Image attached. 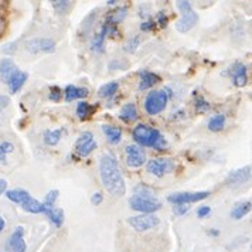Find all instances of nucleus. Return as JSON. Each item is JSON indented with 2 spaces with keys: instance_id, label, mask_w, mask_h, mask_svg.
Masks as SVG:
<instances>
[{
  "instance_id": "6",
  "label": "nucleus",
  "mask_w": 252,
  "mask_h": 252,
  "mask_svg": "<svg viewBox=\"0 0 252 252\" xmlns=\"http://www.w3.org/2000/svg\"><path fill=\"white\" fill-rule=\"evenodd\" d=\"M127 222H129L130 227H133L139 232H145V231L156 228L160 221L153 214H140V216H136V217L127 218Z\"/></svg>"
},
{
  "instance_id": "34",
  "label": "nucleus",
  "mask_w": 252,
  "mask_h": 252,
  "mask_svg": "<svg viewBox=\"0 0 252 252\" xmlns=\"http://www.w3.org/2000/svg\"><path fill=\"white\" fill-rule=\"evenodd\" d=\"M53 7L58 13H65L68 12V9L71 7V1H68V0H57V1H53Z\"/></svg>"
},
{
  "instance_id": "1",
  "label": "nucleus",
  "mask_w": 252,
  "mask_h": 252,
  "mask_svg": "<svg viewBox=\"0 0 252 252\" xmlns=\"http://www.w3.org/2000/svg\"><path fill=\"white\" fill-rule=\"evenodd\" d=\"M99 174L103 187L109 194L122 197L126 193V184L119 169L118 159L114 155H103L99 159Z\"/></svg>"
},
{
  "instance_id": "44",
  "label": "nucleus",
  "mask_w": 252,
  "mask_h": 252,
  "mask_svg": "<svg viewBox=\"0 0 252 252\" xmlns=\"http://www.w3.org/2000/svg\"><path fill=\"white\" fill-rule=\"evenodd\" d=\"M9 103H10L9 96H6V95H0V108H6Z\"/></svg>"
},
{
  "instance_id": "12",
  "label": "nucleus",
  "mask_w": 252,
  "mask_h": 252,
  "mask_svg": "<svg viewBox=\"0 0 252 252\" xmlns=\"http://www.w3.org/2000/svg\"><path fill=\"white\" fill-rule=\"evenodd\" d=\"M182 14H183L182 19L176 23V30L179 33H187V32H190L194 27L195 24L198 23V14L193 9L186 10Z\"/></svg>"
},
{
  "instance_id": "38",
  "label": "nucleus",
  "mask_w": 252,
  "mask_h": 252,
  "mask_svg": "<svg viewBox=\"0 0 252 252\" xmlns=\"http://www.w3.org/2000/svg\"><path fill=\"white\" fill-rule=\"evenodd\" d=\"M167 23H169L167 16H166L163 12L159 13V14H158V17H156V24H159L161 29H164V27H167Z\"/></svg>"
},
{
  "instance_id": "2",
  "label": "nucleus",
  "mask_w": 252,
  "mask_h": 252,
  "mask_svg": "<svg viewBox=\"0 0 252 252\" xmlns=\"http://www.w3.org/2000/svg\"><path fill=\"white\" fill-rule=\"evenodd\" d=\"M133 140L138 143V146H146V148H153L156 150H164L167 146V140L163 138L160 132L155 127L139 124L133 127L132 130Z\"/></svg>"
},
{
  "instance_id": "11",
  "label": "nucleus",
  "mask_w": 252,
  "mask_h": 252,
  "mask_svg": "<svg viewBox=\"0 0 252 252\" xmlns=\"http://www.w3.org/2000/svg\"><path fill=\"white\" fill-rule=\"evenodd\" d=\"M95 149H96V142L94 139V133L82 132L75 142V152L84 158V156H88Z\"/></svg>"
},
{
  "instance_id": "46",
  "label": "nucleus",
  "mask_w": 252,
  "mask_h": 252,
  "mask_svg": "<svg viewBox=\"0 0 252 252\" xmlns=\"http://www.w3.org/2000/svg\"><path fill=\"white\" fill-rule=\"evenodd\" d=\"M4 227H6V221H4V218L0 217V232L4 229Z\"/></svg>"
},
{
  "instance_id": "4",
  "label": "nucleus",
  "mask_w": 252,
  "mask_h": 252,
  "mask_svg": "<svg viewBox=\"0 0 252 252\" xmlns=\"http://www.w3.org/2000/svg\"><path fill=\"white\" fill-rule=\"evenodd\" d=\"M170 95L169 90H159V91H152L145 99V109L149 115H158L166 108L167 101Z\"/></svg>"
},
{
  "instance_id": "49",
  "label": "nucleus",
  "mask_w": 252,
  "mask_h": 252,
  "mask_svg": "<svg viewBox=\"0 0 252 252\" xmlns=\"http://www.w3.org/2000/svg\"><path fill=\"white\" fill-rule=\"evenodd\" d=\"M1 121H3V114H1V111H0V124H1Z\"/></svg>"
},
{
  "instance_id": "22",
  "label": "nucleus",
  "mask_w": 252,
  "mask_h": 252,
  "mask_svg": "<svg viewBox=\"0 0 252 252\" xmlns=\"http://www.w3.org/2000/svg\"><path fill=\"white\" fill-rule=\"evenodd\" d=\"M250 211H251V201L250 200L241 201V203L234 206L232 211H231V217L234 220H241V218L245 217Z\"/></svg>"
},
{
  "instance_id": "3",
  "label": "nucleus",
  "mask_w": 252,
  "mask_h": 252,
  "mask_svg": "<svg viewBox=\"0 0 252 252\" xmlns=\"http://www.w3.org/2000/svg\"><path fill=\"white\" fill-rule=\"evenodd\" d=\"M129 206L132 210L139 211L142 214H152L161 208V203L153 195L135 194L129 198Z\"/></svg>"
},
{
  "instance_id": "17",
  "label": "nucleus",
  "mask_w": 252,
  "mask_h": 252,
  "mask_svg": "<svg viewBox=\"0 0 252 252\" xmlns=\"http://www.w3.org/2000/svg\"><path fill=\"white\" fill-rule=\"evenodd\" d=\"M90 95V90L88 88H82V87H75V85H68L65 88V101L71 102L74 99H80V98H85Z\"/></svg>"
},
{
  "instance_id": "30",
  "label": "nucleus",
  "mask_w": 252,
  "mask_h": 252,
  "mask_svg": "<svg viewBox=\"0 0 252 252\" xmlns=\"http://www.w3.org/2000/svg\"><path fill=\"white\" fill-rule=\"evenodd\" d=\"M126 16H127V9H126V7H121V9L115 10L112 14H109V17H108V20H106V22L116 26L118 23L124 22Z\"/></svg>"
},
{
  "instance_id": "37",
  "label": "nucleus",
  "mask_w": 252,
  "mask_h": 252,
  "mask_svg": "<svg viewBox=\"0 0 252 252\" xmlns=\"http://www.w3.org/2000/svg\"><path fill=\"white\" fill-rule=\"evenodd\" d=\"M189 211V204H176L174 208H173V213L176 214V216H184L186 213Z\"/></svg>"
},
{
  "instance_id": "29",
  "label": "nucleus",
  "mask_w": 252,
  "mask_h": 252,
  "mask_svg": "<svg viewBox=\"0 0 252 252\" xmlns=\"http://www.w3.org/2000/svg\"><path fill=\"white\" fill-rule=\"evenodd\" d=\"M24 211H27V213H32V214H38V213H41V203L38 201V200H35L33 197H30L27 201H24L23 204Z\"/></svg>"
},
{
  "instance_id": "32",
  "label": "nucleus",
  "mask_w": 252,
  "mask_h": 252,
  "mask_svg": "<svg viewBox=\"0 0 252 252\" xmlns=\"http://www.w3.org/2000/svg\"><path fill=\"white\" fill-rule=\"evenodd\" d=\"M13 150H14V145L12 142H1L0 143V161L6 163V156L12 153Z\"/></svg>"
},
{
  "instance_id": "41",
  "label": "nucleus",
  "mask_w": 252,
  "mask_h": 252,
  "mask_svg": "<svg viewBox=\"0 0 252 252\" xmlns=\"http://www.w3.org/2000/svg\"><path fill=\"white\" fill-rule=\"evenodd\" d=\"M177 9L183 13L186 12V10L193 9V7H191V3H190V1H187V0H180V1H177Z\"/></svg>"
},
{
  "instance_id": "23",
  "label": "nucleus",
  "mask_w": 252,
  "mask_h": 252,
  "mask_svg": "<svg viewBox=\"0 0 252 252\" xmlns=\"http://www.w3.org/2000/svg\"><path fill=\"white\" fill-rule=\"evenodd\" d=\"M63 129H54V130H50V129H47L44 130V142H46V145L48 146H56L58 145V142L61 140V136H63Z\"/></svg>"
},
{
  "instance_id": "42",
  "label": "nucleus",
  "mask_w": 252,
  "mask_h": 252,
  "mask_svg": "<svg viewBox=\"0 0 252 252\" xmlns=\"http://www.w3.org/2000/svg\"><path fill=\"white\" fill-rule=\"evenodd\" d=\"M210 213H211V208H210L208 206L200 207V208L197 210V217L204 218V217H207V216H210Z\"/></svg>"
},
{
  "instance_id": "48",
  "label": "nucleus",
  "mask_w": 252,
  "mask_h": 252,
  "mask_svg": "<svg viewBox=\"0 0 252 252\" xmlns=\"http://www.w3.org/2000/svg\"><path fill=\"white\" fill-rule=\"evenodd\" d=\"M115 3H116L115 0H112V1H111V0H109V1H106V4H109V6H114Z\"/></svg>"
},
{
  "instance_id": "31",
  "label": "nucleus",
  "mask_w": 252,
  "mask_h": 252,
  "mask_svg": "<svg viewBox=\"0 0 252 252\" xmlns=\"http://www.w3.org/2000/svg\"><path fill=\"white\" fill-rule=\"evenodd\" d=\"M194 105H195V111L198 114H206L207 111H210V103L207 102L204 99L203 95H195L194 99Z\"/></svg>"
},
{
  "instance_id": "14",
  "label": "nucleus",
  "mask_w": 252,
  "mask_h": 252,
  "mask_svg": "<svg viewBox=\"0 0 252 252\" xmlns=\"http://www.w3.org/2000/svg\"><path fill=\"white\" fill-rule=\"evenodd\" d=\"M7 247L13 252H26L27 245H26V241H24V229L22 227H17L14 229V232L7 241Z\"/></svg>"
},
{
  "instance_id": "40",
  "label": "nucleus",
  "mask_w": 252,
  "mask_h": 252,
  "mask_svg": "<svg viewBox=\"0 0 252 252\" xmlns=\"http://www.w3.org/2000/svg\"><path fill=\"white\" fill-rule=\"evenodd\" d=\"M156 22H153V20H148V22H145V23H142L140 26V29H142V32H152V30H155L156 29Z\"/></svg>"
},
{
  "instance_id": "16",
  "label": "nucleus",
  "mask_w": 252,
  "mask_h": 252,
  "mask_svg": "<svg viewBox=\"0 0 252 252\" xmlns=\"http://www.w3.org/2000/svg\"><path fill=\"white\" fill-rule=\"evenodd\" d=\"M27 78H29L27 72H24V71H17L12 78H10V81L7 82L10 92H12V94H16V92L20 91V90L23 88L24 82L27 81Z\"/></svg>"
},
{
  "instance_id": "33",
  "label": "nucleus",
  "mask_w": 252,
  "mask_h": 252,
  "mask_svg": "<svg viewBox=\"0 0 252 252\" xmlns=\"http://www.w3.org/2000/svg\"><path fill=\"white\" fill-rule=\"evenodd\" d=\"M77 115H78V118L81 119H87V118H90L91 116V112H90V105L87 102H84V101H81L78 105H77Z\"/></svg>"
},
{
  "instance_id": "7",
  "label": "nucleus",
  "mask_w": 252,
  "mask_h": 252,
  "mask_svg": "<svg viewBox=\"0 0 252 252\" xmlns=\"http://www.w3.org/2000/svg\"><path fill=\"white\" fill-rule=\"evenodd\" d=\"M207 197H210V191H182V193H173L167 197V201H170L172 204H191L197 203L201 200H206Z\"/></svg>"
},
{
  "instance_id": "19",
  "label": "nucleus",
  "mask_w": 252,
  "mask_h": 252,
  "mask_svg": "<svg viewBox=\"0 0 252 252\" xmlns=\"http://www.w3.org/2000/svg\"><path fill=\"white\" fill-rule=\"evenodd\" d=\"M6 197L13 201V203H16V204H23L24 201H27L32 195L30 193L27 191V190H23V189H16V190H9V191H6Z\"/></svg>"
},
{
  "instance_id": "21",
  "label": "nucleus",
  "mask_w": 252,
  "mask_h": 252,
  "mask_svg": "<svg viewBox=\"0 0 252 252\" xmlns=\"http://www.w3.org/2000/svg\"><path fill=\"white\" fill-rule=\"evenodd\" d=\"M102 130L106 139H108V142L112 143V145L119 143V140L122 139V130L119 127H116V126L102 125Z\"/></svg>"
},
{
  "instance_id": "45",
  "label": "nucleus",
  "mask_w": 252,
  "mask_h": 252,
  "mask_svg": "<svg viewBox=\"0 0 252 252\" xmlns=\"http://www.w3.org/2000/svg\"><path fill=\"white\" fill-rule=\"evenodd\" d=\"M7 189V182L4 179H0V195L3 194Z\"/></svg>"
},
{
  "instance_id": "36",
  "label": "nucleus",
  "mask_w": 252,
  "mask_h": 252,
  "mask_svg": "<svg viewBox=\"0 0 252 252\" xmlns=\"http://www.w3.org/2000/svg\"><path fill=\"white\" fill-rule=\"evenodd\" d=\"M129 68V64L126 63L125 60H114L111 64H109V69H127Z\"/></svg>"
},
{
  "instance_id": "25",
  "label": "nucleus",
  "mask_w": 252,
  "mask_h": 252,
  "mask_svg": "<svg viewBox=\"0 0 252 252\" xmlns=\"http://www.w3.org/2000/svg\"><path fill=\"white\" fill-rule=\"evenodd\" d=\"M105 37H106V33H105L103 29H101V33H98L95 35V38L92 40L91 50L95 54H102L103 53V50H105Z\"/></svg>"
},
{
  "instance_id": "28",
  "label": "nucleus",
  "mask_w": 252,
  "mask_h": 252,
  "mask_svg": "<svg viewBox=\"0 0 252 252\" xmlns=\"http://www.w3.org/2000/svg\"><path fill=\"white\" fill-rule=\"evenodd\" d=\"M224 125H225V115H216L208 121V130L220 132L224 129Z\"/></svg>"
},
{
  "instance_id": "27",
  "label": "nucleus",
  "mask_w": 252,
  "mask_h": 252,
  "mask_svg": "<svg viewBox=\"0 0 252 252\" xmlns=\"http://www.w3.org/2000/svg\"><path fill=\"white\" fill-rule=\"evenodd\" d=\"M119 90V84L118 82H108V84H105L102 85L99 90H98V95L99 96H102V98H111V96H114L116 91Z\"/></svg>"
},
{
  "instance_id": "8",
  "label": "nucleus",
  "mask_w": 252,
  "mask_h": 252,
  "mask_svg": "<svg viewBox=\"0 0 252 252\" xmlns=\"http://www.w3.org/2000/svg\"><path fill=\"white\" fill-rule=\"evenodd\" d=\"M174 167H176L174 161L172 159H167V158H158V159L150 160L146 164V170L156 177H163L164 174L172 173Z\"/></svg>"
},
{
  "instance_id": "15",
  "label": "nucleus",
  "mask_w": 252,
  "mask_h": 252,
  "mask_svg": "<svg viewBox=\"0 0 252 252\" xmlns=\"http://www.w3.org/2000/svg\"><path fill=\"white\" fill-rule=\"evenodd\" d=\"M19 71L17 65L10 58H3L0 61V78L4 82H9L13 75Z\"/></svg>"
},
{
  "instance_id": "9",
  "label": "nucleus",
  "mask_w": 252,
  "mask_h": 252,
  "mask_svg": "<svg viewBox=\"0 0 252 252\" xmlns=\"http://www.w3.org/2000/svg\"><path fill=\"white\" fill-rule=\"evenodd\" d=\"M247 65L242 64L240 61H235L234 64H231L228 69L225 71V75L231 77V80L234 82L235 87H245L248 84V75H247Z\"/></svg>"
},
{
  "instance_id": "35",
  "label": "nucleus",
  "mask_w": 252,
  "mask_h": 252,
  "mask_svg": "<svg viewBox=\"0 0 252 252\" xmlns=\"http://www.w3.org/2000/svg\"><path fill=\"white\" fill-rule=\"evenodd\" d=\"M139 44H140V37H139V35H135V37H132V38L126 43L125 51H127V53H135V51L138 50Z\"/></svg>"
},
{
  "instance_id": "5",
  "label": "nucleus",
  "mask_w": 252,
  "mask_h": 252,
  "mask_svg": "<svg viewBox=\"0 0 252 252\" xmlns=\"http://www.w3.org/2000/svg\"><path fill=\"white\" fill-rule=\"evenodd\" d=\"M26 50L30 54H53L56 51V41L51 38L35 37L26 43Z\"/></svg>"
},
{
  "instance_id": "43",
  "label": "nucleus",
  "mask_w": 252,
  "mask_h": 252,
  "mask_svg": "<svg viewBox=\"0 0 252 252\" xmlns=\"http://www.w3.org/2000/svg\"><path fill=\"white\" fill-rule=\"evenodd\" d=\"M102 201H103V197L101 193H95V194L92 195V204H94V206H99Z\"/></svg>"
},
{
  "instance_id": "26",
  "label": "nucleus",
  "mask_w": 252,
  "mask_h": 252,
  "mask_svg": "<svg viewBox=\"0 0 252 252\" xmlns=\"http://www.w3.org/2000/svg\"><path fill=\"white\" fill-rule=\"evenodd\" d=\"M58 194H60L58 190H50L47 193L44 203H41V213H44L47 210H51V208H56V201H57Z\"/></svg>"
},
{
  "instance_id": "24",
  "label": "nucleus",
  "mask_w": 252,
  "mask_h": 252,
  "mask_svg": "<svg viewBox=\"0 0 252 252\" xmlns=\"http://www.w3.org/2000/svg\"><path fill=\"white\" fill-rule=\"evenodd\" d=\"M43 214H46L47 217L51 220V222L56 225V227H61L63 222H64V211L61 208H51V210H47Z\"/></svg>"
},
{
  "instance_id": "39",
  "label": "nucleus",
  "mask_w": 252,
  "mask_h": 252,
  "mask_svg": "<svg viewBox=\"0 0 252 252\" xmlns=\"http://www.w3.org/2000/svg\"><path fill=\"white\" fill-rule=\"evenodd\" d=\"M50 99H51V101H56V102H58V101L61 99V92H60V88H58V87H51Z\"/></svg>"
},
{
  "instance_id": "10",
  "label": "nucleus",
  "mask_w": 252,
  "mask_h": 252,
  "mask_svg": "<svg viewBox=\"0 0 252 252\" xmlns=\"http://www.w3.org/2000/svg\"><path fill=\"white\" fill-rule=\"evenodd\" d=\"M126 164L132 169L142 167L146 163V155L138 145H127L126 146Z\"/></svg>"
},
{
  "instance_id": "18",
  "label": "nucleus",
  "mask_w": 252,
  "mask_h": 252,
  "mask_svg": "<svg viewBox=\"0 0 252 252\" xmlns=\"http://www.w3.org/2000/svg\"><path fill=\"white\" fill-rule=\"evenodd\" d=\"M140 84H139V90L140 91H145V90H149L152 88L156 82H159L160 78L156 75V74H153V72H150V71H140Z\"/></svg>"
},
{
  "instance_id": "47",
  "label": "nucleus",
  "mask_w": 252,
  "mask_h": 252,
  "mask_svg": "<svg viewBox=\"0 0 252 252\" xmlns=\"http://www.w3.org/2000/svg\"><path fill=\"white\" fill-rule=\"evenodd\" d=\"M210 234H211V235H213V234H214V235H218L220 231H218V229H210Z\"/></svg>"
},
{
  "instance_id": "20",
  "label": "nucleus",
  "mask_w": 252,
  "mask_h": 252,
  "mask_svg": "<svg viewBox=\"0 0 252 252\" xmlns=\"http://www.w3.org/2000/svg\"><path fill=\"white\" fill-rule=\"evenodd\" d=\"M139 118L138 109H136V105L135 103H126L122 106V111H121V119L124 122H133Z\"/></svg>"
},
{
  "instance_id": "13",
  "label": "nucleus",
  "mask_w": 252,
  "mask_h": 252,
  "mask_svg": "<svg viewBox=\"0 0 252 252\" xmlns=\"http://www.w3.org/2000/svg\"><path fill=\"white\" fill-rule=\"evenodd\" d=\"M250 179H251V166L247 164V166H244V167H241V169H237V170L229 172V174L227 176V179H225V183L238 186V184L247 183Z\"/></svg>"
}]
</instances>
